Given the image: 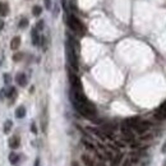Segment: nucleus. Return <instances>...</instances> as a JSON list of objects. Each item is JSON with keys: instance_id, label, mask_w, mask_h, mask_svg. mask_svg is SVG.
<instances>
[{"instance_id": "7", "label": "nucleus", "mask_w": 166, "mask_h": 166, "mask_svg": "<svg viewBox=\"0 0 166 166\" xmlns=\"http://www.w3.org/2000/svg\"><path fill=\"white\" fill-rule=\"evenodd\" d=\"M19 46H21V37L19 36L13 37L12 41H10V49L12 50H18Z\"/></svg>"}, {"instance_id": "15", "label": "nucleus", "mask_w": 166, "mask_h": 166, "mask_svg": "<svg viewBox=\"0 0 166 166\" xmlns=\"http://www.w3.org/2000/svg\"><path fill=\"white\" fill-rule=\"evenodd\" d=\"M15 96H17V89H15L14 87H10L8 89V92H6V97L13 98V97H15Z\"/></svg>"}, {"instance_id": "1", "label": "nucleus", "mask_w": 166, "mask_h": 166, "mask_svg": "<svg viewBox=\"0 0 166 166\" xmlns=\"http://www.w3.org/2000/svg\"><path fill=\"white\" fill-rule=\"evenodd\" d=\"M75 41L73 40V37H68L65 45V53H66V59H68L69 65L73 68V70H78V57H77V53H75Z\"/></svg>"}, {"instance_id": "9", "label": "nucleus", "mask_w": 166, "mask_h": 166, "mask_svg": "<svg viewBox=\"0 0 166 166\" xmlns=\"http://www.w3.org/2000/svg\"><path fill=\"white\" fill-rule=\"evenodd\" d=\"M153 116H155L156 120H166V111H161V110H156V113L153 114Z\"/></svg>"}, {"instance_id": "12", "label": "nucleus", "mask_w": 166, "mask_h": 166, "mask_svg": "<svg viewBox=\"0 0 166 166\" xmlns=\"http://www.w3.org/2000/svg\"><path fill=\"white\" fill-rule=\"evenodd\" d=\"M12 127H13V121L12 120H6L4 123V125H3V132H4L5 134H8L12 130Z\"/></svg>"}, {"instance_id": "23", "label": "nucleus", "mask_w": 166, "mask_h": 166, "mask_svg": "<svg viewBox=\"0 0 166 166\" xmlns=\"http://www.w3.org/2000/svg\"><path fill=\"white\" fill-rule=\"evenodd\" d=\"M33 166H41V160H40V157H37L36 160H35Z\"/></svg>"}, {"instance_id": "4", "label": "nucleus", "mask_w": 166, "mask_h": 166, "mask_svg": "<svg viewBox=\"0 0 166 166\" xmlns=\"http://www.w3.org/2000/svg\"><path fill=\"white\" fill-rule=\"evenodd\" d=\"M31 38H32V44H33V46H38V45H40L41 36L38 35V31L36 30V27L32 28V31H31Z\"/></svg>"}, {"instance_id": "14", "label": "nucleus", "mask_w": 166, "mask_h": 166, "mask_svg": "<svg viewBox=\"0 0 166 166\" xmlns=\"http://www.w3.org/2000/svg\"><path fill=\"white\" fill-rule=\"evenodd\" d=\"M9 12V6L6 3H1V8H0V15H6Z\"/></svg>"}, {"instance_id": "24", "label": "nucleus", "mask_w": 166, "mask_h": 166, "mask_svg": "<svg viewBox=\"0 0 166 166\" xmlns=\"http://www.w3.org/2000/svg\"><path fill=\"white\" fill-rule=\"evenodd\" d=\"M161 152L162 153H166V140H165V143L162 145V147H161Z\"/></svg>"}, {"instance_id": "2", "label": "nucleus", "mask_w": 166, "mask_h": 166, "mask_svg": "<svg viewBox=\"0 0 166 166\" xmlns=\"http://www.w3.org/2000/svg\"><path fill=\"white\" fill-rule=\"evenodd\" d=\"M66 23H68L70 30L74 31L75 33L83 35L86 32V28H84V26H83V23L73 14H69L68 13V15H66Z\"/></svg>"}, {"instance_id": "17", "label": "nucleus", "mask_w": 166, "mask_h": 166, "mask_svg": "<svg viewBox=\"0 0 166 166\" xmlns=\"http://www.w3.org/2000/svg\"><path fill=\"white\" fill-rule=\"evenodd\" d=\"M22 59H23V54L22 53H17L13 55V60H14V62H21Z\"/></svg>"}, {"instance_id": "16", "label": "nucleus", "mask_w": 166, "mask_h": 166, "mask_svg": "<svg viewBox=\"0 0 166 166\" xmlns=\"http://www.w3.org/2000/svg\"><path fill=\"white\" fill-rule=\"evenodd\" d=\"M28 26V19L27 18H22L19 21V28H26Z\"/></svg>"}, {"instance_id": "8", "label": "nucleus", "mask_w": 166, "mask_h": 166, "mask_svg": "<svg viewBox=\"0 0 166 166\" xmlns=\"http://www.w3.org/2000/svg\"><path fill=\"white\" fill-rule=\"evenodd\" d=\"M81 160H82V162H83V165L84 166H95V162L92 161V158L89 157L88 155H82Z\"/></svg>"}, {"instance_id": "11", "label": "nucleus", "mask_w": 166, "mask_h": 166, "mask_svg": "<svg viewBox=\"0 0 166 166\" xmlns=\"http://www.w3.org/2000/svg\"><path fill=\"white\" fill-rule=\"evenodd\" d=\"M15 116H17L18 119H23L26 116V107L24 106L17 107V110H15Z\"/></svg>"}, {"instance_id": "13", "label": "nucleus", "mask_w": 166, "mask_h": 166, "mask_svg": "<svg viewBox=\"0 0 166 166\" xmlns=\"http://www.w3.org/2000/svg\"><path fill=\"white\" fill-rule=\"evenodd\" d=\"M41 13H42V8H41L40 5H35L33 8H32V14H33L35 17L41 15Z\"/></svg>"}, {"instance_id": "21", "label": "nucleus", "mask_w": 166, "mask_h": 166, "mask_svg": "<svg viewBox=\"0 0 166 166\" xmlns=\"http://www.w3.org/2000/svg\"><path fill=\"white\" fill-rule=\"evenodd\" d=\"M44 3H45V8L51 9V0H44Z\"/></svg>"}, {"instance_id": "5", "label": "nucleus", "mask_w": 166, "mask_h": 166, "mask_svg": "<svg viewBox=\"0 0 166 166\" xmlns=\"http://www.w3.org/2000/svg\"><path fill=\"white\" fill-rule=\"evenodd\" d=\"M15 82H17L21 87H24V86L27 84V75H26L24 73H18L17 77H15Z\"/></svg>"}, {"instance_id": "10", "label": "nucleus", "mask_w": 166, "mask_h": 166, "mask_svg": "<svg viewBox=\"0 0 166 166\" xmlns=\"http://www.w3.org/2000/svg\"><path fill=\"white\" fill-rule=\"evenodd\" d=\"M19 155L18 153H15V152H12L10 155H9V162H10L12 165H17L18 162H19Z\"/></svg>"}, {"instance_id": "6", "label": "nucleus", "mask_w": 166, "mask_h": 166, "mask_svg": "<svg viewBox=\"0 0 166 166\" xmlns=\"http://www.w3.org/2000/svg\"><path fill=\"white\" fill-rule=\"evenodd\" d=\"M19 145H21V140H19L18 136H14L9 139V147H10L12 149H17L19 147Z\"/></svg>"}, {"instance_id": "25", "label": "nucleus", "mask_w": 166, "mask_h": 166, "mask_svg": "<svg viewBox=\"0 0 166 166\" xmlns=\"http://www.w3.org/2000/svg\"><path fill=\"white\" fill-rule=\"evenodd\" d=\"M4 26H5V23H4V21H0V31L4 28Z\"/></svg>"}, {"instance_id": "19", "label": "nucleus", "mask_w": 166, "mask_h": 166, "mask_svg": "<svg viewBox=\"0 0 166 166\" xmlns=\"http://www.w3.org/2000/svg\"><path fill=\"white\" fill-rule=\"evenodd\" d=\"M3 78H4V82L6 83V84H8V83H10V81H12V79H10V75H9L8 73H5V74L3 75Z\"/></svg>"}, {"instance_id": "18", "label": "nucleus", "mask_w": 166, "mask_h": 166, "mask_svg": "<svg viewBox=\"0 0 166 166\" xmlns=\"http://www.w3.org/2000/svg\"><path fill=\"white\" fill-rule=\"evenodd\" d=\"M44 24H45L44 21H38L37 24H36V30H37V31H42V30H44Z\"/></svg>"}, {"instance_id": "3", "label": "nucleus", "mask_w": 166, "mask_h": 166, "mask_svg": "<svg viewBox=\"0 0 166 166\" xmlns=\"http://www.w3.org/2000/svg\"><path fill=\"white\" fill-rule=\"evenodd\" d=\"M68 78H69V82H70V86H72L73 91H83L81 79H79V77L74 72L68 70Z\"/></svg>"}, {"instance_id": "26", "label": "nucleus", "mask_w": 166, "mask_h": 166, "mask_svg": "<svg viewBox=\"0 0 166 166\" xmlns=\"http://www.w3.org/2000/svg\"><path fill=\"white\" fill-rule=\"evenodd\" d=\"M0 8H1V3H0Z\"/></svg>"}, {"instance_id": "22", "label": "nucleus", "mask_w": 166, "mask_h": 166, "mask_svg": "<svg viewBox=\"0 0 166 166\" xmlns=\"http://www.w3.org/2000/svg\"><path fill=\"white\" fill-rule=\"evenodd\" d=\"M31 132H32V133H35V134L37 133V128H36V124H35V123H32V124H31Z\"/></svg>"}, {"instance_id": "20", "label": "nucleus", "mask_w": 166, "mask_h": 166, "mask_svg": "<svg viewBox=\"0 0 166 166\" xmlns=\"http://www.w3.org/2000/svg\"><path fill=\"white\" fill-rule=\"evenodd\" d=\"M62 6L63 9L66 12V14H68V5H66V0H62Z\"/></svg>"}]
</instances>
